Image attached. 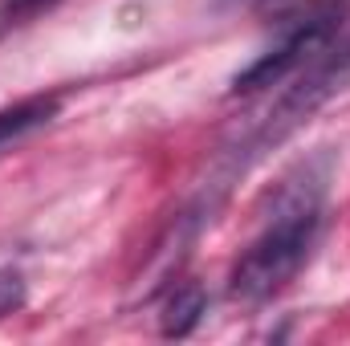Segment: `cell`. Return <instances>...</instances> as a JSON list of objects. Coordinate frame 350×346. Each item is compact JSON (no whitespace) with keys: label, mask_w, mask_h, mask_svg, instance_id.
I'll return each instance as SVG.
<instances>
[{"label":"cell","mask_w":350,"mask_h":346,"mask_svg":"<svg viewBox=\"0 0 350 346\" xmlns=\"http://www.w3.org/2000/svg\"><path fill=\"white\" fill-rule=\"evenodd\" d=\"M322 220H326V168L301 163L293 175L281 179L261 237L237 261L232 281H228L232 297L265 302L281 293L310 261L322 237Z\"/></svg>","instance_id":"6da1fadb"},{"label":"cell","mask_w":350,"mask_h":346,"mask_svg":"<svg viewBox=\"0 0 350 346\" xmlns=\"http://www.w3.org/2000/svg\"><path fill=\"white\" fill-rule=\"evenodd\" d=\"M350 86V33H334V41H326L301 70H297V82L277 98V106L269 110V118L257 131V147L269 143H281L289 131H297L322 102H330L334 94H342Z\"/></svg>","instance_id":"7a4b0ae2"},{"label":"cell","mask_w":350,"mask_h":346,"mask_svg":"<svg viewBox=\"0 0 350 346\" xmlns=\"http://www.w3.org/2000/svg\"><path fill=\"white\" fill-rule=\"evenodd\" d=\"M338 29H342V25H338L334 16H301L273 49H265L245 74L232 78V90H237V94H253V90H265V86H281V82L293 78L326 41H334Z\"/></svg>","instance_id":"3957f363"},{"label":"cell","mask_w":350,"mask_h":346,"mask_svg":"<svg viewBox=\"0 0 350 346\" xmlns=\"http://www.w3.org/2000/svg\"><path fill=\"white\" fill-rule=\"evenodd\" d=\"M204 310H208V297H204V289H200L196 281L175 285L172 293H167V302H163V334H167V338L191 334L196 322L204 318Z\"/></svg>","instance_id":"277c9868"},{"label":"cell","mask_w":350,"mask_h":346,"mask_svg":"<svg viewBox=\"0 0 350 346\" xmlns=\"http://www.w3.org/2000/svg\"><path fill=\"white\" fill-rule=\"evenodd\" d=\"M53 114H57V98H29V102H16L12 110L0 114V147L25 139V135L37 131V127H45Z\"/></svg>","instance_id":"5b68a950"},{"label":"cell","mask_w":350,"mask_h":346,"mask_svg":"<svg viewBox=\"0 0 350 346\" xmlns=\"http://www.w3.org/2000/svg\"><path fill=\"white\" fill-rule=\"evenodd\" d=\"M25 306V277L16 269H0V318L16 314Z\"/></svg>","instance_id":"8992f818"},{"label":"cell","mask_w":350,"mask_h":346,"mask_svg":"<svg viewBox=\"0 0 350 346\" xmlns=\"http://www.w3.org/2000/svg\"><path fill=\"white\" fill-rule=\"evenodd\" d=\"M49 4H57V0H0V21H4V25H12V21L33 16V12L49 8Z\"/></svg>","instance_id":"52a82bcc"}]
</instances>
